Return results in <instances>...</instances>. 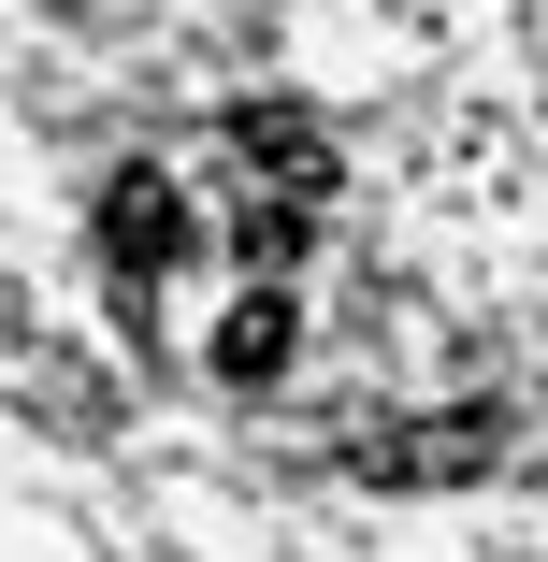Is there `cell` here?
<instances>
[{
    "label": "cell",
    "mask_w": 548,
    "mask_h": 562,
    "mask_svg": "<svg viewBox=\"0 0 548 562\" xmlns=\"http://www.w3.org/2000/svg\"><path fill=\"white\" fill-rule=\"evenodd\" d=\"M289 347H303V303H289V289H246L232 317H216V375H232V390H275Z\"/></svg>",
    "instance_id": "obj_4"
},
{
    "label": "cell",
    "mask_w": 548,
    "mask_h": 562,
    "mask_svg": "<svg viewBox=\"0 0 548 562\" xmlns=\"http://www.w3.org/2000/svg\"><path fill=\"white\" fill-rule=\"evenodd\" d=\"M232 246H246V274H275V260L303 246V216H289V202H260V216H246V232H232Z\"/></svg>",
    "instance_id": "obj_5"
},
{
    "label": "cell",
    "mask_w": 548,
    "mask_h": 562,
    "mask_svg": "<svg viewBox=\"0 0 548 562\" xmlns=\"http://www.w3.org/2000/svg\"><path fill=\"white\" fill-rule=\"evenodd\" d=\"M188 246H202V216H188V188H174V173H145V159H131L116 188H101V260H116V274H174Z\"/></svg>",
    "instance_id": "obj_3"
},
{
    "label": "cell",
    "mask_w": 548,
    "mask_h": 562,
    "mask_svg": "<svg viewBox=\"0 0 548 562\" xmlns=\"http://www.w3.org/2000/svg\"><path fill=\"white\" fill-rule=\"evenodd\" d=\"M491 462H505V404H418V418L347 432V476L361 491H477Z\"/></svg>",
    "instance_id": "obj_1"
},
{
    "label": "cell",
    "mask_w": 548,
    "mask_h": 562,
    "mask_svg": "<svg viewBox=\"0 0 548 562\" xmlns=\"http://www.w3.org/2000/svg\"><path fill=\"white\" fill-rule=\"evenodd\" d=\"M232 159L260 173V202H289V216H317L347 188V159H333V131L303 116V101H232Z\"/></svg>",
    "instance_id": "obj_2"
}]
</instances>
